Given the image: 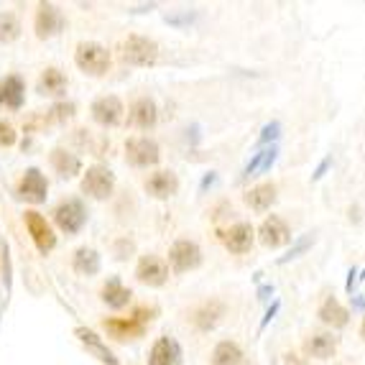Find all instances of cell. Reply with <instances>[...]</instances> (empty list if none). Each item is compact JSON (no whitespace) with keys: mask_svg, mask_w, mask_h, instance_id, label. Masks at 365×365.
Returning <instances> with one entry per match:
<instances>
[{"mask_svg":"<svg viewBox=\"0 0 365 365\" xmlns=\"http://www.w3.org/2000/svg\"><path fill=\"white\" fill-rule=\"evenodd\" d=\"M74 61H77V67L85 74H90V77H103L110 69V51L95 41H85V43H79L77 51H74Z\"/></svg>","mask_w":365,"mask_h":365,"instance_id":"cell-1","label":"cell"},{"mask_svg":"<svg viewBox=\"0 0 365 365\" xmlns=\"http://www.w3.org/2000/svg\"><path fill=\"white\" fill-rule=\"evenodd\" d=\"M115 189V174L108 169V166H90L87 174L82 177V192L90 195L92 200H108Z\"/></svg>","mask_w":365,"mask_h":365,"instance_id":"cell-2","label":"cell"},{"mask_svg":"<svg viewBox=\"0 0 365 365\" xmlns=\"http://www.w3.org/2000/svg\"><path fill=\"white\" fill-rule=\"evenodd\" d=\"M158 59V46L156 41L146 36H130L123 43V61L133 64V67H151Z\"/></svg>","mask_w":365,"mask_h":365,"instance_id":"cell-3","label":"cell"},{"mask_svg":"<svg viewBox=\"0 0 365 365\" xmlns=\"http://www.w3.org/2000/svg\"><path fill=\"white\" fill-rule=\"evenodd\" d=\"M54 220H56V225H59V230L74 235V232H79V230H82V225H85L87 210L79 200H67V202H61L59 207H56Z\"/></svg>","mask_w":365,"mask_h":365,"instance_id":"cell-4","label":"cell"},{"mask_svg":"<svg viewBox=\"0 0 365 365\" xmlns=\"http://www.w3.org/2000/svg\"><path fill=\"white\" fill-rule=\"evenodd\" d=\"M169 263L177 274H184V271H192L202 263V250L197 243L192 240H177L169 250Z\"/></svg>","mask_w":365,"mask_h":365,"instance_id":"cell-5","label":"cell"},{"mask_svg":"<svg viewBox=\"0 0 365 365\" xmlns=\"http://www.w3.org/2000/svg\"><path fill=\"white\" fill-rule=\"evenodd\" d=\"M24 220H26V227H29L31 237H34V243H36V248L41 250V253H49L56 245V235L49 222H46V217H41L38 212L29 210V212L24 215Z\"/></svg>","mask_w":365,"mask_h":365,"instance_id":"cell-6","label":"cell"},{"mask_svg":"<svg viewBox=\"0 0 365 365\" xmlns=\"http://www.w3.org/2000/svg\"><path fill=\"white\" fill-rule=\"evenodd\" d=\"M125 156H128V164L133 166H153L158 164V143L151 138H130L125 143Z\"/></svg>","mask_w":365,"mask_h":365,"instance_id":"cell-7","label":"cell"},{"mask_svg":"<svg viewBox=\"0 0 365 365\" xmlns=\"http://www.w3.org/2000/svg\"><path fill=\"white\" fill-rule=\"evenodd\" d=\"M135 279L146 287H164L169 279V266L156 256H143L135 266Z\"/></svg>","mask_w":365,"mask_h":365,"instance_id":"cell-8","label":"cell"},{"mask_svg":"<svg viewBox=\"0 0 365 365\" xmlns=\"http://www.w3.org/2000/svg\"><path fill=\"white\" fill-rule=\"evenodd\" d=\"M258 240H261L266 248H281V245H287L292 240V232H289V225L284 222L281 217L271 215V217L263 220L261 230H258Z\"/></svg>","mask_w":365,"mask_h":365,"instance_id":"cell-9","label":"cell"},{"mask_svg":"<svg viewBox=\"0 0 365 365\" xmlns=\"http://www.w3.org/2000/svg\"><path fill=\"white\" fill-rule=\"evenodd\" d=\"M146 309H138L128 319H105V329L118 340H130V337L143 335V322H146Z\"/></svg>","mask_w":365,"mask_h":365,"instance_id":"cell-10","label":"cell"},{"mask_svg":"<svg viewBox=\"0 0 365 365\" xmlns=\"http://www.w3.org/2000/svg\"><path fill=\"white\" fill-rule=\"evenodd\" d=\"M19 192L26 202H31V205H41V202H46L49 182H46V177H43L38 169H29L24 174V179H21Z\"/></svg>","mask_w":365,"mask_h":365,"instance_id":"cell-11","label":"cell"},{"mask_svg":"<svg viewBox=\"0 0 365 365\" xmlns=\"http://www.w3.org/2000/svg\"><path fill=\"white\" fill-rule=\"evenodd\" d=\"M92 118L110 128V125H118L123 120V103L115 98V95H105V98H98L92 103Z\"/></svg>","mask_w":365,"mask_h":365,"instance_id":"cell-12","label":"cell"},{"mask_svg":"<svg viewBox=\"0 0 365 365\" xmlns=\"http://www.w3.org/2000/svg\"><path fill=\"white\" fill-rule=\"evenodd\" d=\"M61 29H64V16H61L59 8L51 6V3H41V6H38V13H36V34H38V38L56 36Z\"/></svg>","mask_w":365,"mask_h":365,"instance_id":"cell-13","label":"cell"},{"mask_svg":"<svg viewBox=\"0 0 365 365\" xmlns=\"http://www.w3.org/2000/svg\"><path fill=\"white\" fill-rule=\"evenodd\" d=\"M253 240H256V230H253L248 222H237V225H232L230 230L222 235L225 248L230 250V253H237V256H240V253H248Z\"/></svg>","mask_w":365,"mask_h":365,"instance_id":"cell-14","label":"cell"},{"mask_svg":"<svg viewBox=\"0 0 365 365\" xmlns=\"http://www.w3.org/2000/svg\"><path fill=\"white\" fill-rule=\"evenodd\" d=\"M74 335L79 337V342L87 347V353L90 355H95V358L100 360V363H105V365H120L118 363V358L113 353H110V347L105 345L103 340H100L92 329H87V327H77L74 329Z\"/></svg>","mask_w":365,"mask_h":365,"instance_id":"cell-15","label":"cell"},{"mask_svg":"<svg viewBox=\"0 0 365 365\" xmlns=\"http://www.w3.org/2000/svg\"><path fill=\"white\" fill-rule=\"evenodd\" d=\"M179 189V179L174 171H156L151 174L146 182V192L156 200H169V197L177 195Z\"/></svg>","mask_w":365,"mask_h":365,"instance_id":"cell-16","label":"cell"},{"mask_svg":"<svg viewBox=\"0 0 365 365\" xmlns=\"http://www.w3.org/2000/svg\"><path fill=\"white\" fill-rule=\"evenodd\" d=\"M24 95H26V85L21 77H6L0 79V105L11 110H19L24 105Z\"/></svg>","mask_w":365,"mask_h":365,"instance_id":"cell-17","label":"cell"},{"mask_svg":"<svg viewBox=\"0 0 365 365\" xmlns=\"http://www.w3.org/2000/svg\"><path fill=\"white\" fill-rule=\"evenodd\" d=\"M179 345L171 337H158L148 353V365H177Z\"/></svg>","mask_w":365,"mask_h":365,"instance_id":"cell-18","label":"cell"},{"mask_svg":"<svg viewBox=\"0 0 365 365\" xmlns=\"http://www.w3.org/2000/svg\"><path fill=\"white\" fill-rule=\"evenodd\" d=\"M158 120V113H156V103L148 98H140L133 103V108H130V123H133L135 128L140 130H148L153 128Z\"/></svg>","mask_w":365,"mask_h":365,"instance_id":"cell-19","label":"cell"},{"mask_svg":"<svg viewBox=\"0 0 365 365\" xmlns=\"http://www.w3.org/2000/svg\"><path fill=\"white\" fill-rule=\"evenodd\" d=\"M304 350L312 355V358H319V360H327L335 355L337 350V337L329 335V332H317V335H312L309 340H307Z\"/></svg>","mask_w":365,"mask_h":365,"instance_id":"cell-20","label":"cell"},{"mask_svg":"<svg viewBox=\"0 0 365 365\" xmlns=\"http://www.w3.org/2000/svg\"><path fill=\"white\" fill-rule=\"evenodd\" d=\"M317 317H319L324 324H329V327H345V324L350 322V312H347L335 297H329L327 302L319 307Z\"/></svg>","mask_w":365,"mask_h":365,"instance_id":"cell-21","label":"cell"},{"mask_svg":"<svg viewBox=\"0 0 365 365\" xmlns=\"http://www.w3.org/2000/svg\"><path fill=\"white\" fill-rule=\"evenodd\" d=\"M276 202V187L274 184H258V187H253L245 195V205H248L250 210H256V212H266V210H271V205Z\"/></svg>","mask_w":365,"mask_h":365,"instance_id":"cell-22","label":"cell"},{"mask_svg":"<svg viewBox=\"0 0 365 365\" xmlns=\"http://www.w3.org/2000/svg\"><path fill=\"white\" fill-rule=\"evenodd\" d=\"M67 90V77L59 72L56 67H49L38 79V92L41 95H49V98H59Z\"/></svg>","mask_w":365,"mask_h":365,"instance_id":"cell-23","label":"cell"},{"mask_svg":"<svg viewBox=\"0 0 365 365\" xmlns=\"http://www.w3.org/2000/svg\"><path fill=\"white\" fill-rule=\"evenodd\" d=\"M130 289H125L120 284V279H110L108 284L103 287V302L108 307H113V309H120V307H125L130 302Z\"/></svg>","mask_w":365,"mask_h":365,"instance_id":"cell-24","label":"cell"},{"mask_svg":"<svg viewBox=\"0 0 365 365\" xmlns=\"http://www.w3.org/2000/svg\"><path fill=\"white\" fill-rule=\"evenodd\" d=\"M51 166L56 169L59 177L69 179L79 171V158L74 156V153L64 151V148H54V151H51Z\"/></svg>","mask_w":365,"mask_h":365,"instance_id":"cell-25","label":"cell"},{"mask_svg":"<svg viewBox=\"0 0 365 365\" xmlns=\"http://www.w3.org/2000/svg\"><path fill=\"white\" fill-rule=\"evenodd\" d=\"M74 271L82 276H95L100 271V256L95 248H79L74 253Z\"/></svg>","mask_w":365,"mask_h":365,"instance_id":"cell-26","label":"cell"},{"mask_svg":"<svg viewBox=\"0 0 365 365\" xmlns=\"http://www.w3.org/2000/svg\"><path fill=\"white\" fill-rule=\"evenodd\" d=\"M240 360H243V350L235 345V342L225 340L220 342L217 347H215L212 353V363L215 365H240Z\"/></svg>","mask_w":365,"mask_h":365,"instance_id":"cell-27","label":"cell"},{"mask_svg":"<svg viewBox=\"0 0 365 365\" xmlns=\"http://www.w3.org/2000/svg\"><path fill=\"white\" fill-rule=\"evenodd\" d=\"M220 317H222V304H220V302H210V304H205L200 312H197L195 322L200 329H212L215 324H217Z\"/></svg>","mask_w":365,"mask_h":365,"instance_id":"cell-28","label":"cell"},{"mask_svg":"<svg viewBox=\"0 0 365 365\" xmlns=\"http://www.w3.org/2000/svg\"><path fill=\"white\" fill-rule=\"evenodd\" d=\"M276 153H279V151H276V146H271V148H266V151L256 153V156H253V161L245 166V177H256L258 171L271 169V166H274V161H276Z\"/></svg>","mask_w":365,"mask_h":365,"instance_id":"cell-29","label":"cell"},{"mask_svg":"<svg viewBox=\"0 0 365 365\" xmlns=\"http://www.w3.org/2000/svg\"><path fill=\"white\" fill-rule=\"evenodd\" d=\"M74 110H77L74 108V103H56L54 108L41 118V120H34L31 125H36V123H64L74 115Z\"/></svg>","mask_w":365,"mask_h":365,"instance_id":"cell-30","label":"cell"},{"mask_svg":"<svg viewBox=\"0 0 365 365\" xmlns=\"http://www.w3.org/2000/svg\"><path fill=\"white\" fill-rule=\"evenodd\" d=\"M21 34V24L13 13H0V41H16Z\"/></svg>","mask_w":365,"mask_h":365,"instance_id":"cell-31","label":"cell"},{"mask_svg":"<svg viewBox=\"0 0 365 365\" xmlns=\"http://www.w3.org/2000/svg\"><path fill=\"white\" fill-rule=\"evenodd\" d=\"M281 133V123H268L266 128L261 130V138H258V146H266V143H271V140H276Z\"/></svg>","mask_w":365,"mask_h":365,"instance_id":"cell-32","label":"cell"},{"mask_svg":"<svg viewBox=\"0 0 365 365\" xmlns=\"http://www.w3.org/2000/svg\"><path fill=\"white\" fill-rule=\"evenodd\" d=\"M309 245H312V235L302 237V240H299V243H297V245H294V248H292V250H289L287 256H284V258H279V263H287V261H292V258H297V256H299V253H304V250H307V248H309Z\"/></svg>","mask_w":365,"mask_h":365,"instance_id":"cell-33","label":"cell"},{"mask_svg":"<svg viewBox=\"0 0 365 365\" xmlns=\"http://www.w3.org/2000/svg\"><path fill=\"white\" fill-rule=\"evenodd\" d=\"M16 143V130L11 123L0 120V146H13Z\"/></svg>","mask_w":365,"mask_h":365,"instance_id":"cell-34","label":"cell"},{"mask_svg":"<svg viewBox=\"0 0 365 365\" xmlns=\"http://www.w3.org/2000/svg\"><path fill=\"white\" fill-rule=\"evenodd\" d=\"M276 312H279V302H274V307H271V309L266 312V317H263V322H261V329L266 327V324L271 322V319H274V314H276Z\"/></svg>","mask_w":365,"mask_h":365,"instance_id":"cell-35","label":"cell"},{"mask_svg":"<svg viewBox=\"0 0 365 365\" xmlns=\"http://www.w3.org/2000/svg\"><path fill=\"white\" fill-rule=\"evenodd\" d=\"M327 166H329V158H324L322 164L317 166V171H314V179H322V177H324V171H327Z\"/></svg>","mask_w":365,"mask_h":365,"instance_id":"cell-36","label":"cell"},{"mask_svg":"<svg viewBox=\"0 0 365 365\" xmlns=\"http://www.w3.org/2000/svg\"><path fill=\"white\" fill-rule=\"evenodd\" d=\"M360 337L365 340V319H363V324H360Z\"/></svg>","mask_w":365,"mask_h":365,"instance_id":"cell-37","label":"cell"}]
</instances>
